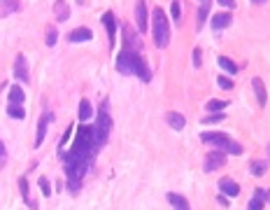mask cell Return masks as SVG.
Listing matches in <instances>:
<instances>
[{"mask_svg": "<svg viewBox=\"0 0 270 210\" xmlns=\"http://www.w3.org/2000/svg\"><path fill=\"white\" fill-rule=\"evenodd\" d=\"M200 140H203L205 145H214L219 152H224V154H242V145L235 143L231 136L221 133V131H208V133L200 136Z\"/></svg>", "mask_w": 270, "mask_h": 210, "instance_id": "cell-1", "label": "cell"}, {"mask_svg": "<svg viewBox=\"0 0 270 210\" xmlns=\"http://www.w3.org/2000/svg\"><path fill=\"white\" fill-rule=\"evenodd\" d=\"M152 33H154V42L158 49H166L170 42V21H168L166 12L161 7H156L152 12Z\"/></svg>", "mask_w": 270, "mask_h": 210, "instance_id": "cell-2", "label": "cell"}, {"mask_svg": "<svg viewBox=\"0 0 270 210\" xmlns=\"http://www.w3.org/2000/svg\"><path fill=\"white\" fill-rule=\"evenodd\" d=\"M96 131H98V138H100V143L105 145V140H107L110 131H112V117H110V103H107V101H105V103L100 105V110H98Z\"/></svg>", "mask_w": 270, "mask_h": 210, "instance_id": "cell-3", "label": "cell"}, {"mask_svg": "<svg viewBox=\"0 0 270 210\" xmlns=\"http://www.w3.org/2000/svg\"><path fill=\"white\" fill-rule=\"evenodd\" d=\"M131 75L140 77L142 82H152V70L147 61L140 56V52H133V49H131Z\"/></svg>", "mask_w": 270, "mask_h": 210, "instance_id": "cell-4", "label": "cell"}, {"mask_svg": "<svg viewBox=\"0 0 270 210\" xmlns=\"http://www.w3.org/2000/svg\"><path fill=\"white\" fill-rule=\"evenodd\" d=\"M224 164H226V154H224V152H219V149H214V152H210L208 157H205L203 170H205V173H212V170L221 168Z\"/></svg>", "mask_w": 270, "mask_h": 210, "instance_id": "cell-5", "label": "cell"}, {"mask_svg": "<svg viewBox=\"0 0 270 210\" xmlns=\"http://www.w3.org/2000/svg\"><path fill=\"white\" fill-rule=\"evenodd\" d=\"M14 77L21 80V82H31V73H28V61H26V56L19 54L17 59H14Z\"/></svg>", "mask_w": 270, "mask_h": 210, "instance_id": "cell-6", "label": "cell"}, {"mask_svg": "<svg viewBox=\"0 0 270 210\" xmlns=\"http://www.w3.org/2000/svg\"><path fill=\"white\" fill-rule=\"evenodd\" d=\"M135 23H137V31L140 33H147L149 23H147V2L145 0H137L135 5Z\"/></svg>", "mask_w": 270, "mask_h": 210, "instance_id": "cell-7", "label": "cell"}, {"mask_svg": "<svg viewBox=\"0 0 270 210\" xmlns=\"http://www.w3.org/2000/svg\"><path fill=\"white\" fill-rule=\"evenodd\" d=\"M116 70L121 75H131V47H126L116 54Z\"/></svg>", "mask_w": 270, "mask_h": 210, "instance_id": "cell-8", "label": "cell"}, {"mask_svg": "<svg viewBox=\"0 0 270 210\" xmlns=\"http://www.w3.org/2000/svg\"><path fill=\"white\" fill-rule=\"evenodd\" d=\"M49 124H52V112H44V115L40 117V122H38V138H35V145H33V147H40L42 143H44Z\"/></svg>", "mask_w": 270, "mask_h": 210, "instance_id": "cell-9", "label": "cell"}, {"mask_svg": "<svg viewBox=\"0 0 270 210\" xmlns=\"http://www.w3.org/2000/svg\"><path fill=\"white\" fill-rule=\"evenodd\" d=\"M103 23L107 28V35H110V49L115 52V40H116V19L112 12H105L103 14Z\"/></svg>", "mask_w": 270, "mask_h": 210, "instance_id": "cell-10", "label": "cell"}, {"mask_svg": "<svg viewBox=\"0 0 270 210\" xmlns=\"http://www.w3.org/2000/svg\"><path fill=\"white\" fill-rule=\"evenodd\" d=\"M94 38V33L89 31V28H75V31L68 33V42H73V44H77V42H89Z\"/></svg>", "mask_w": 270, "mask_h": 210, "instance_id": "cell-11", "label": "cell"}, {"mask_svg": "<svg viewBox=\"0 0 270 210\" xmlns=\"http://www.w3.org/2000/svg\"><path fill=\"white\" fill-rule=\"evenodd\" d=\"M219 189H221L226 196H238V194H240V185L235 182V180H231V178H221V180H219Z\"/></svg>", "mask_w": 270, "mask_h": 210, "instance_id": "cell-12", "label": "cell"}, {"mask_svg": "<svg viewBox=\"0 0 270 210\" xmlns=\"http://www.w3.org/2000/svg\"><path fill=\"white\" fill-rule=\"evenodd\" d=\"M168 203L173 206L175 210H191V206H189V201L182 196V194H175V191H168Z\"/></svg>", "mask_w": 270, "mask_h": 210, "instance_id": "cell-13", "label": "cell"}, {"mask_svg": "<svg viewBox=\"0 0 270 210\" xmlns=\"http://www.w3.org/2000/svg\"><path fill=\"white\" fill-rule=\"evenodd\" d=\"M251 86H254V94H256L259 105L268 103V91H266V86H263V80H261V77H254V80H251Z\"/></svg>", "mask_w": 270, "mask_h": 210, "instance_id": "cell-14", "label": "cell"}, {"mask_svg": "<svg viewBox=\"0 0 270 210\" xmlns=\"http://www.w3.org/2000/svg\"><path fill=\"white\" fill-rule=\"evenodd\" d=\"M233 17H231V12H221V14H214L212 17V28L214 31H221V28H229Z\"/></svg>", "mask_w": 270, "mask_h": 210, "instance_id": "cell-15", "label": "cell"}, {"mask_svg": "<svg viewBox=\"0 0 270 210\" xmlns=\"http://www.w3.org/2000/svg\"><path fill=\"white\" fill-rule=\"evenodd\" d=\"M54 14H56L58 21H68L70 19V5H68L65 0H56V2H54Z\"/></svg>", "mask_w": 270, "mask_h": 210, "instance_id": "cell-16", "label": "cell"}, {"mask_svg": "<svg viewBox=\"0 0 270 210\" xmlns=\"http://www.w3.org/2000/svg\"><path fill=\"white\" fill-rule=\"evenodd\" d=\"M166 122L170 124V128H175V131H182V128H184V124H187L184 115H179V112H168Z\"/></svg>", "mask_w": 270, "mask_h": 210, "instance_id": "cell-17", "label": "cell"}, {"mask_svg": "<svg viewBox=\"0 0 270 210\" xmlns=\"http://www.w3.org/2000/svg\"><path fill=\"white\" fill-rule=\"evenodd\" d=\"M23 101H26V94L19 84L10 86V105H23Z\"/></svg>", "mask_w": 270, "mask_h": 210, "instance_id": "cell-18", "label": "cell"}, {"mask_svg": "<svg viewBox=\"0 0 270 210\" xmlns=\"http://www.w3.org/2000/svg\"><path fill=\"white\" fill-rule=\"evenodd\" d=\"M266 170H268V164H266L263 159H254V161L250 164V173L251 175H256V178H261Z\"/></svg>", "mask_w": 270, "mask_h": 210, "instance_id": "cell-19", "label": "cell"}, {"mask_svg": "<svg viewBox=\"0 0 270 210\" xmlns=\"http://www.w3.org/2000/svg\"><path fill=\"white\" fill-rule=\"evenodd\" d=\"M79 122H89L91 117H94V110H91V103L86 101V98H82V103H79Z\"/></svg>", "mask_w": 270, "mask_h": 210, "instance_id": "cell-20", "label": "cell"}, {"mask_svg": "<svg viewBox=\"0 0 270 210\" xmlns=\"http://www.w3.org/2000/svg\"><path fill=\"white\" fill-rule=\"evenodd\" d=\"M219 65H221V70H226L229 75H235V73H238V65L231 61L229 56H219Z\"/></svg>", "mask_w": 270, "mask_h": 210, "instance_id": "cell-21", "label": "cell"}, {"mask_svg": "<svg viewBox=\"0 0 270 210\" xmlns=\"http://www.w3.org/2000/svg\"><path fill=\"white\" fill-rule=\"evenodd\" d=\"M19 191H21V199L26 201V203H28L31 208H35V203L28 199V180H26V178H21V180H19Z\"/></svg>", "mask_w": 270, "mask_h": 210, "instance_id": "cell-22", "label": "cell"}, {"mask_svg": "<svg viewBox=\"0 0 270 210\" xmlns=\"http://www.w3.org/2000/svg\"><path fill=\"white\" fill-rule=\"evenodd\" d=\"M7 115L12 119H23L26 117V110H23V105H7Z\"/></svg>", "mask_w": 270, "mask_h": 210, "instance_id": "cell-23", "label": "cell"}, {"mask_svg": "<svg viewBox=\"0 0 270 210\" xmlns=\"http://www.w3.org/2000/svg\"><path fill=\"white\" fill-rule=\"evenodd\" d=\"M208 14H210V2H203L200 5V10H198V28H203L205 26V19H208Z\"/></svg>", "mask_w": 270, "mask_h": 210, "instance_id": "cell-24", "label": "cell"}, {"mask_svg": "<svg viewBox=\"0 0 270 210\" xmlns=\"http://www.w3.org/2000/svg\"><path fill=\"white\" fill-rule=\"evenodd\" d=\"M21 7V2L19 0H2V14H10V12H17Z\"/></svg>", "mask_w": 270, "mask_h": 210, "instance_id": "cell-25", "label": "cell"}, {"mask_svg": "<svg viewBox=\"0 0 270 210\" xmlns=\"http://www.w3.org/2000/svg\"><path fill=\"white\" fill-rule=\"evenodd\" d=\"M38 185H40V189H42V196H44V199H49V196H52V185H49V180L40 178V180H38Z\"/></svg>", "mask_w": 270, "mask_h": 210, "instance_id": "cell-26", "label": "cell"}, {"mask_svg": "<svg viewBox=\"0 0 270 210\" xmlns=\"http://www.w3.org/2000/svg\"><path fill=\"white\" fill-rule=\"evenodd\" d=\"M58 40V31H56V26H49L47 28V47H54Z\"/></svg>", "mask_w": 270, "mask_h": 210, "instance_id": "cell-27", "label": "cell"}, {"mask_svg": "<svg viewBox=\"0 0 270 210\" xmlns=\"http://www.w3.org/2000/svg\"><path fill=\"white\" fill-rule=\"evenodd\" d=\"M226 105H229V101H210V103H208V110H210V112H221Z\"/></svg>", "mask_w": 270, "mask_h": 210, "instance_id": "cell-28", "label": "cell"}, {"mask_svg": "<svg viewBox=\"0 0 270 210\" xmlns=\"http://www.w3.org/2000/svg\"><path fill=\"white\" fill-rule=\"evenodd\" d=\"M221 119H224V115H221V112H214V115H210V117H203V124H217Z\"/></svg>", "mask_w": 270, "mask_h": 210, "instance_id": "cell-29", "label": "cell"}, {"mask_svg": "<svg viewBox=\"0 0 270 210\" xmlns=\"http://www.w3.org/2000/svg\"><path fill=\"white\" fill-rule=\"evenodd\" d=\"M254 199H261L263 201V203H266V201L270 199V194H268V189H254Z\"/></svg>", "mask_w": 270, "mask_h": 210, "instance_id": "cell-30", "label": "cell"}, {"mask_svg": "<svg viewBox=\"0 0 270 210\" xmlns=\"http://www.w3.org/2000/svg\"><path fill=\"white\" fill-rule=\"evenodd\" d=\"M263 208H266V203L261 199H251L250 206H247V210H263Z\"/></svg>", "mask_w": 270, "mask_h": 210, "instance_id": "cell-31", "label": "cell"}, {"mask_svg": "<svg viewBox=\"0 0 270 210\" xmlns=\"http://www.w3.org/2000/svg\"><path fill=\"white\" fill-rule=\"evenodd\" d=\"M68 189H70L73 194H77V191L82 189V180H68Z\"/></svg>", "mask_w": 270, "mask_h": 210, "instance_id": "cell-32", "label": "cell"}, {"mask_svg": "<svg viewBox=\"0 0 270 210\" xmlns=\"http://www.w3.org/2000/svg\"><path fill=\"white\" fill-rule=\"evenodd\" d=\"M193 65H196V68H200V65H203V52H200V49H193Z\"/></svg>", "mask_w": 270, "mask_h": 210, "instance_id": "cell-33", "label": "cell"}, {"mask_svg": "<svg viewBox=\"0 0 270 210\" xmlns=\"http://www.w3.org/2000/svg\"><path fill=\"white\" fill-rule=\"evenodd\" d=\"M179 14H182V10H179V0H173V21H179Z\"/></svg>", "mask_w": 270, "mask_h": 210, "instance_id": "cell-34", "label": "cell"}, {"mask_svg": "<svg viewBox=\"0 0 270 210\" xmlns=\"http://www.w3.org/2000/svg\"><path fill=\"white\" fill-rule=\"evenodd\" d=\"M219 86H221V89H233V82H231L229 77H219Z\"/></svg>", "mask_w": 270, "mask_h": 210, "instance_id": "cell-35", "label": "cell"}, {"mask_svg": "<svg viewBox=\"0 0 270 210\" xmlns=\"http://www.w3.org/2000/svg\"><path fill=\"white\" fill-rule=\"evenodd\" d=\"M217 2L224 10H233V7H235V0H217Z\"/></svg>", "mask_w": 270, "mask_h": 210, "instance_id": "cell-36", "label": "cell"}, {"mask_svg": "<svg viewBox=\"0 0 270 210\" xmlns=\"http://www.w3.org/2000/svg\"><path fill=\"white\" fill-rule=\"evenodd\" d=\"M5 161H7V149H5V145L0 143V168L5 166Z\"/></svg>", "mask_w": 270, "mask_h": 210, "instance_id": "cell-37", "label": "cell"}, {"mask_svg": "<svg viewBox=\"0 0 270 210\" xmlns=\"http://www.w3.org/2000/svg\"><path fill=\"white\" fill-rule=\"evenodd\" d=\"M70 136H73V124L68 126V131H65V136H63V140H61V145H65L68 140H70Z\"/></svg>", "mask_w": 270, "mask_h": 210, "instance_id": "cell-38", "label": "cell"}, {"mask_svg": "<svg viewBox=\"0 0 270 210\" xmlns=\"http://www.w3.org/2000/svg\"><path fill=\"white\" fill-rule=\"evenodd\" d=\"M217 203H219V206H229V199H226V196L221 194V196H219V199H217Z\"/></svg>", "mask_w": 270, "mask_h": 210, "instance_id": "cell-39", "label": "cell"}, {"mask_svg": "<svg viewBox=\"0 0 270 210\" xmlns=\"http://www.w3.org/2000/svg\"><path fill=\"white\" fill-rule=\"evenodd\" d=\"M251 2H259V5H261V2H266V0H251Z\"/></svg>", "mask_w": 270, "mask_h": 210, "instance_id": "cell-40", "label": "cell"}, {"mask_svg": "<svg viewBox=\"0 0 270 210\" xmlns=\"http://www.w3.org/2000/svg\"><path fill=\"white\" fill-rule=\"evenodd\" d=\"M200 2H210V0H200Z\"/></svg>", "mask_w": 270, "mask_h": 210, "instance_id": "cell-41", "label": "cell"}]
</instances>
